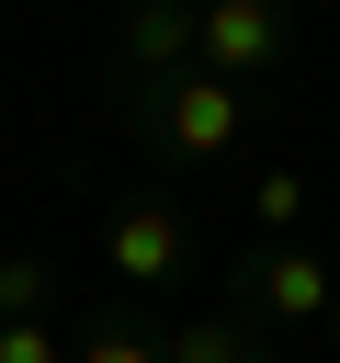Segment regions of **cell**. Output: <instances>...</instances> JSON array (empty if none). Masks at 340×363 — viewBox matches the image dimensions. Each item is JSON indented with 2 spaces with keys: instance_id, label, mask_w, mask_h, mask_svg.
Wrapping results in <instances>:
<instances>
[{
  "instance_id": "11",
  "label": "cell",
  "mask_w": 340,
  "mask_h": 363,
  "mask_svg": "<svg viewBox=\"0 0 340 363\" xmlns=\"http://www.w3.org/2000/svg\"><path fill=\"white\" fill-rule=\"evenodd\" d=\"M329 340H340V329H329Z\"/></svg>"
},
{
  "instance_id": "5",
  "label": "cell",
  "mask_w": 340,
  "mask_h": 363,
  "mask_svg": "<svg viewBox=\"0 0 340 363\" xmlns=\"http://www.w3.org/2000/svg\"><path fill=\"white\" fill-rule=\"evenodd\" d=\"M204 68V11L193 0H136L113 23V91H147V79H181Z\"/></svg>"
},
{
  "instance_id": "4",
  "label": "cell",
  "mask_w": 340,
  "mask_h": 363,
  "mask_svg": "<svg viewBox=\"0 0 340 363\" xmlns=\"http://www.w3.org/2000/svg\"><path fill=\"white\" fill-rule=\"evenodd\" d=\"M204 68H215L227 91L283 79V68H295V23H283L272 0H204Z\"/></svg>"
},
{
  "instance_id": "1",
  "label": "cell",
  "mask_w": 340,
  "mask_h": 363,
  "mask_svg": "<svg viewBox=\"0 0 340 363\" xmlns=\"http://www.w3.org/2000/svg\"><path fill=\"white\" fill-rule=\"evenodd\" d=\"M113 125H125L159 170H227L238 136H249V91H227L215 68H181V79L113 91Z\"/></svg>"
},
{
  "instance_id": "6",
  "label": "cell",
  "mask_w": 340,
  "mask_h": 363,
  "mask_svg": "<svg viewBox=\"0 0 340 363\" xmlns=\"http://www.w3.org/2000/svg\"><path fill=\"white\" fill-rule=\"evenodd\" d=\"M170 363H283V340L249 318V306H204V318H170Z\"/></svg>"
},
{
  "instance_id": "3",
  "label": "cell",
  "mask_w": 340,
  "mask_h": 363,
  "mask_svg": "<svg viewBox=\"0 0 340 363\" xmlns=\"http://www.w3.org/2000/svg\"><path fill=\"white\" fill-rule=\"evenodd\" d=\"M102 272L125 284V306H147V295H170V284L204 272V227L170 193H113L102 204Z\"/></svg>"
},
{
  "instance_id": "10",
  "label": "cell",
  "mask_w": 340,
  "mask_h": 363,
  "mask_svg": "<svg viewBox=\"0 0 340 363\" xmlns=\"http://www.w3.org/2000/svg\"><path fill=\"white\" fill-rule=\"evenodd\" d=\"M0 363H79V340L57 318H0Z\"/></svg>"
},
{
  "instance_id": "8",
  "label": "cell",
  "mask_w": 340,
  "mask_h": 363,
  "mask_svg": "<svg viewBox=\"0 0 340 363\" xmlns=\"http://www.w3.org/2000/svg\"><path fill=\"white\" fill-rule=\"evenodd\" d=\"M306 204H317V182H306L295 159H272V170L249 182V238H295V227H306Z\"/></svg>"
},
{
  "instance_id": "9",
  "label": "cell",
  "mask_w": 340,
  "mask_h": 363,
  "mask_svg": "<svg viewBox=\"0 0 340 363\" xmlns=\"http://www.w3.org/2000/svg\"><path fill=\"white\" fill-rule=\"evenodd\" d=\"M0 318H57V272L34 250H0Z\"/></svg>"
},
{
  "instance_id": "2",
  "label": "cell",
  "mask_w": 340,
  "mask_h": 363,
  "mask_svg": "<svg viewBox=\"0 0 340 363\" xmlns=\"http://www.w3.org/2000/svg\"><path fill=\"white\" fill-rule=\"evenodd\" d=\"M215 295L249 306L272 340H329V329H340V272H329L306 238H249V250H227V261H215Z\"/></svg>"
},
{
  "instance_id": "7",
  "label": "cell",
  "mask_w": 340,
  "mask_h": 363,
  "mask_svg": "<svg viewBox=\"0 0 340 363\" xmlns=\"http://www.w3.org/2000/svg\"><path fill=\"white\" fill-rule=\"evenodd\" d=\"M79 363H170V318H147V306H102V318L79 329Z\"/></svg>"
}]
</instances>
